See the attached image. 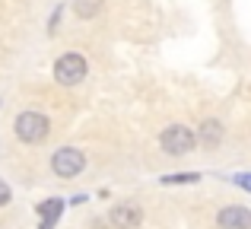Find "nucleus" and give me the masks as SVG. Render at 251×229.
<instances>
[{
  "mask_svg": "<svg viewBox=\"0 0 251 229\" xmlns=\"http://www.w3.org/2000/svg\"><path fill=\"white\" fill-rule=\"evenodd\" d=\"M159 143H162V150H166L169 156H184V153H191V150H194L197 137H194V130L184 127V124H172V127L162 130Z\"/></svg>",
  "mask_w": 251,
  "mask_h": 229,
  "instance_id": "1",
  "label": "nucleus"
},
{
  "mask_svg": "<svg viewBox=\"0 0 251 229\" xmlns=\"http://www.w3.org/2000/svg\"><path fill=\"white\" fill-rule=\"evenodd\" d=\"M83 76H86L83 54L70 51V54L57 57V64H54V80L61 83V86H76V83H83Z\"/></svg>",
  "mask_w": 251,
  "mask_h": 229,
  "instance_id": "2",
  "label": "nucleus"
},
{
  "mask_svg": "<svg viewBox=\"0 0 251 229\" xmlns=\"http://www.w3.org/2000/svg\"><path fill=\"white\" fill-rule=\"evenodd\" d=\"M16 137L23 143H42L48 137V118L38 112H23L16 118Z\"/></svg>",
  "mask_w": 251,
  "mask_h": 229,
  "instance_id": "3",
  "label": "nucleus"
},
{
  "mask_svg": "<svg viewBox=\"0 0 251 229\" xmlns=\"http://www.w3.org/2000/svg\"><path fill=\"white\" fill-rule=\"evenodd\" d=\"M83 166H86V156L74 147H61L51 156V169H54V175H61V178H76V175L83 172Z\"/></svg>",
  "mask_w": 251,
  "mask_h": 229,
  "instance_id": "4",
  "label": "nucleus"
},
{
  "mask_svg": "<svg viewBox=\"0 0 251 229\" xmlns=\"http://www.w3.org/2000/svg\"><path fill=\"white\" fill-rule=\"evenodd\" d=\"M108 220H111V226H115V229H137V226H140V220H143V213H140V207H137V204H118V207H111Z\"/></svg>",
  "mask_w": 251,
  "mask_h": 229,
  "instance_id": "5",
  "label": "nucleus"
},
{
  "mask_svg": "<svg viewBox=\"0 0 251 229\" xmlns=\"http://www.w3.org/2000/svg\"><path fill=\"white\" fill-rule=\"evenodd\" d=\"M220 229H251V210L248 207H226L216 217Z\"/></svg>",
  "mask_w": 251,
  "mask_h": 229,
  "instance_id": "6",
  "label": "nucleus"
},
{
  "mask_svg": "<svg viewBox=\"0 0 251 229\" xmlns=\"http://www.w3.org/2000/svg\"><path fill=\"white\" fill-rule=\"evenodd\" d=\"M220 140H223V124L220 121H213V118H210V121H203L201 127H197V143H203V147H220Z\"/></svg>",
  "mask_w": 251,
  "mask_h": 229,
  "instance_id": "7",
  "label": "nucleus"
},
{
  "mask_svg": "<svg viewBox=\"0 0 251 229\" xmlns=\"http://www.w3.org/2000/svg\"><path fill=\"white\" fill-rule=\"evenodd\" d=\"M61 210H64V201H57V198L45 201V204L38 207V213H42V229H51V223L61 217Z\"/></svg>",
  "mask_w": 251,
  "mask_h": 229,
  "instance_id": "8",
  "label": "nucleus"
},
{
  "mask_svg": "<svg viewBox=\"0 0 251 229\" xmlns=\"http://www.w3.org/2000/svg\"><path fill=\"white\" fill-rule=\"evenodd\" d=\"M99 10H102V0H76V3H74V13L80 19H92Z\"/></svg>",
  "mask_w": 251,
  "mask_h": 229,
  "instance_id": "9",
  "label": "nucleus"
},
{
  "mask_svg": "<svg viewBox=\"0 0 251 229\" xmlns=\"http://www.w3.org/2000/svg\"><path fill=\"white\" fill-rule=\"evenodd\" d=\"M166 185H191V181H201V175L197 172H178V175H166Z\"/></svg>",
  "mask_w": 251,
  "mask_h": 229,
  "instance_id": "10",
  "label": "nucleus"
},
{
  "mask_svg": "<svg viewBox=\"0 0 251 229\" xmlns=\"http://www.w3.org/2000/svg\"><path fill=\"white\" fill-rule=\"evenodd\" d=\"M3 204H10V188L0 181V207H3Z\"/></svg>",
  "mask_w": 251,
  "mask_h": 229,
  "instance_id": "11",
  "label": "nucleus"
},
{
  "mask_svg": "<svg viewBox=\"0 0 251 229\" xmlns=\"http://www.w3.org/2000/svg\"><path fill=\"white\" fill-rule=\"evenodd\" d=\"M239 185L245 188V191H251V175H239Z\"/></svg>",
  "mask_w": 251,
  "mask_h": 229,
  "instance_id": "12",
  "label": "nucleus"
}]
</instances>
